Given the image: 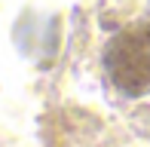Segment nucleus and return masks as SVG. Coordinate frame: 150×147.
Instances as JSON below:
<instances>
[{
    "mask_svg": "<svg viewBox=\"0 0 150 147\" xmlns=\"http://www.w3.org/2000/svg\"><path fill=\"white\" fill-rule=\"evenodd\" d=\"M107 80L126 98L150 95V22L122 28L104 46Z\"/></svg>",
    "mask_w": 150,
    "mask_h": 147,
    "instance_id": "1",
    "label": "nucleus"
}]
</instances>
